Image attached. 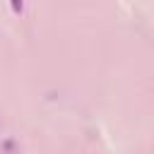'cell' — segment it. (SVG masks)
<instances>
[{
  "label": "cell",
  "instance_id": "1",
  "mask_svg": "<svg viewBox=\"0 0 154 154\" xmlns=\"http://www.w3.org/2000/svg\"><path fill=\"white\" fill-rule=\"evenodd\" d=\"M2 152H5V154H17V144H14V140H12V137L2 140Z\"/></svg>",
  "mask_w": 154,
  "mask_h": 154
},
{
  "label": "cell",
  "instance_id": "2",
  "mask_svg": "<svg viewBox=\"0 0 154 154\" xmlns=\"http://www.w3.org/2000/svg\"><path fill=\"white\" fill-rule=\"evenodd\" d=\"M10 7H12V12H14V14H22L24 2H22V0H10Z\"/></svg>",
  "mask_w": 154,
  "mask_h": 154
}]
</instances>
